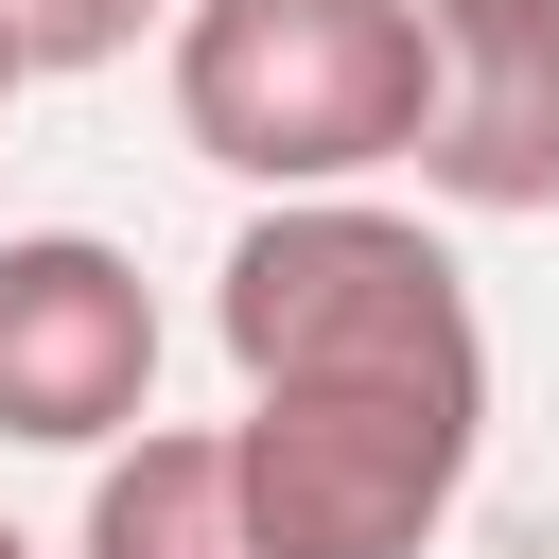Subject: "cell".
Returning <instances> with one entry per match:
<instances>
[{
  "label": "cell",
  "instance_id": "cell-1",
  "mask_svg": "<svg viewBox=\"0 0 559 559\" xmlns=\"http://www.w3.org/2000/svg\"><path fill=\"white\" fill-rule=\"evenodd\" d=\"M157 70H175V140L210 175H245V192H367L384 157H419L437 17L419 0H175Z\"/></svg>",
  "mask_w": 559,
  "mask_h": 559
},
{
  "label": "cell",
  "instance_id": "cell-2",
  "mask_svg": "<svg viewBox=\"0 0 559 559\" xmlns=\"http://www.w3.org/2000/svg\"><path fill=\"white\" fill-rule=\"evenodd\" d=\"M210 332L245 384H454L489 402V314L454 245L384 192H262L245 245L210 262Z\"/></svg>",
  "mask_w": 559,
  "mask_h": 559
},
{
  "label": "cell",
  "instance_id": "cell-3",
  "mask_svg": "<svg viewBox=\"0 0 559 559\" xmlns=\"http://www.w3.org/2000/svg\"><path fill=\"white\" fill-rule=\"evenodd\" d=\"M262 559H419L489 454V402L454 384H245L227 419Z\"/></svg>",
  "mask_w": 559,
  "mask_h": 559
},
{
  "label": "cell",
  "instance_id": "cell-4",
  "mask_svg": "<svg viewBox=\"0 0 559 559\" xmlns=\"http://www.w3.org/2000/svg\"><path fill=\"white\" fill-rule=\"evenodd\" d=\"M157 419V280L105 227L0 245V454H122Z\"/></svg>",
  "mask_w": 559,
  "mask_h": 559
},
{
  "label": "cell",
  "instance_id": "cell-5",
  "mask_svg": "<svg viewBox=\"0 0 559 559\" xmlns=\"http://www.w3.org/2000/svg\"><path fill=\"white\" fill-rule=\"evenodd\" d=\"M419 17H437L419 192L437 210H559V0H419Z\"/></svg>",
  "mask_w": 559,
  "mask_h": 559
},
{
  "label": "cell",
  "instance_id": "cell-6",
  "mask_svg": "<svg viewBox=\"0 0 559 559\" xmlns=\"http://www.w3.org/2000/svg\"><path fill=\"white\" fill-rule=\"evenodd\" d=\"M70 559H262V507H245L227 419H140L122 454H87Z\"/></svg>",
  "mask_w": 559,
  "mask_h": 559
},
{
  "label": "cell",
  "instance_id": "cell-7",
  "mask_svg": "<svg viewBox=\"0 0 559 559\" xmlns=\"http://www.w3.org/2000/svg\"><path fill=\"white\" fill-rule=\"evenodd\" d=\"M17 70H122L140 35H175V0H0Z\"/></svg>",
  "mask_w": 559,
  "mask_h": 559
},
{
  "label": "cell",
  "instance_id": "cell-8",
  "mask_svg": "<svg viewBox=\"0 0 559 559\" xmlns=\"http://www.w3.org/2000/svg\"><path fill=\"white\" fill-rule=\"evenodd\" d=\"M17 87H35V70H17V35H0V105H17Z\"/></svg>",
  "mask_w": 559,
  "mask_h": 559
},
{
  "label": "cell",
  "instance_id": "cell-9",
  "mask_svg": "<svg viewBox=\"0 0 559 559\" xmlns=\"http://www.w3.org/2000/svg\"><path fill=\"white\" fill-rule=\"evenodd\" d=\"M0 559H35V542H17V524H0Z\"/></svg>",
  "mask_w": 559,
  "mask_h": 559
}]
</instances>
